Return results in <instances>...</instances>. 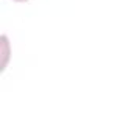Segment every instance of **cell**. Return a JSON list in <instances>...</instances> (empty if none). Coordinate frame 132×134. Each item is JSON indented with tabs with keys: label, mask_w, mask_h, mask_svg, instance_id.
<instances>
[{
	"label": "cell",
	"mask_w": 132,
	"mask_h": 134,
	"mask_svg": "<svg viewBox=\"0 0 132 134\" xmlns=\"http://www.w3.org/2000/svg\"><path fill=\"white\" fill-rule=\"evenodd\" d=\"M14 2H28V0H14Z\"/></svg>",
	"instance_id": "1"
}]
</instances>
